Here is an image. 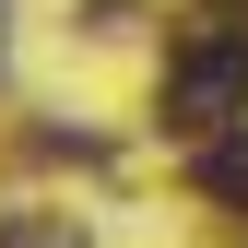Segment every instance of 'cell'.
Returning <instances> with one entry per match:
<instances>
[{
	"label": "cell",
	"instance_id": "obj_1",
	"mask_svg": "<svg viewBox=\"0 0 248 248\" xmlns=\"http://www.w3.org/2000/svg\"><path fill=\"white\" fill-rule=\"evenodd\" d=\"M236 107H248V36L236 24L177 36V59H166V130H225Z\"/></svg>",
	"mask_w": 248,
	"mask_h": 248
},
{
	"label": "cell",
	"instance_id": "obj_2",
	"mask_svg": "<svg viewBox=\"0 0 248 248\" xmlns=\"http://www.w3.org/2000/svg\"><path fill=\"white\" fill-rule=\"evenodd\" d=\"M201 201H225V213H248V130L201 154Z\"/></svg>",
	"mask_w": 248,
	"mask_h": 248
},
{
	"label": "cell",
	"instance_id": "obj_3",
	"mask_svg": "<svg viewBox=\"0 0 248 248\" xmlns=\"http://www.w3.org/2000/svg\"><path fill=\"white\" fill-rule=\"evenodd\" d=\"M0 248H83L71 225H0Z\"/></svg>",
	"mask_w": 248,
	"mask_h": 248
},
{
	"label": "cell",
	"instance_id": "obj_4",
	"mask_svg": "<svg viewBox=\"0 0 248 248\" xmlns=\"http://www.w3.org/2000/svg\"><path fill=\"white\" fill-rule=\"evenodd\" d=\"M236 12H248V0H236Z\"/></svg>",
	"mask_w": 248,
	"mask_h": 248
}]
</instances>
